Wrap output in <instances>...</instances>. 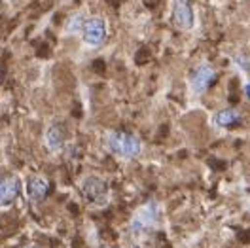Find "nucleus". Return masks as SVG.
Segmentation results:
<instances>
[{"instance_id": "9b49d317", "label": "nucleus", "mask_w": 250, "mask_h": 248, "mask_svg": "<svg viewBox=\"0 0 250 248\" xmlns=\"http://www.w3.org/2000/svg\"><path fill=\"white\" fill-rule=\"evenodd\" d=\"M87 19H83V16L82 14H78V16H74L72 19H70V23H68V31L76 32L78 29H83V23H85Z\"/></svg>"}, {"instance_id": "1a4fd4ad", "label": "nucleus", "mask_w": 250, "mask_h": 248, "mask_svg": "<svg viewBox=\"0 0 250 248\" xmlns=\"http://www.w3.org/2000/svg\"><path fill=\"white\" fill-rule=\"evenodd\" d=\"M46 139H47V146H49L51 150H59L62 146V133L59 127H51V129L47 131Z\"/></svg>"}, {"instance_id": "f8f14e48", "label": "nucleus", "mask_w": 250, "mask_h": 248, "mask_svg": "<svg viewBox=\"0 0 250 248\" xmlns=\"http://www.w3.org/2000/svg\"><path fill=\"white\" fill-rule=\"evenodd\" d=\"M233 62L241 68V70H245V72H250V59L247 55H237L233 59Z\"/></svg>"}, {"instance_id": "6e6552de", "label": "nucleus", "mask_w": 250, "mask_h": 248, "mask_svg": "<svg viewBox=\"0 0 250 248\" xmlns=\"http://www.w3.org/2000/svg\"><path fill=\"white\" fill-rule=\"evenodd\" d=\"M241 112L235 108H226L218 112L216 114V118H214V124L218 125V127H233V125L241 124Z\"/></svg>"}, {"instance_id": "f03ea898", "label": "nucleus", "mask_w": 250, "mask_h": 248, "mask_svg": "<svg viewBox=\"0 0 250 248\" xmlns=\"http://www.w3.org/2000/svg\"><path fill=\"white\" fill-rule=\"evenodd\" d=\"M216 80V70L210 66V64H199L193 72H191V78H189V85H191V91L197 95H203Z\"/></svg>"}, {"instance_id": "20e7f679", "label": "nucleus", "mask_w": 250, "mask_h": 248, "mask_svg": "<svg viewBox=\"0 0 250 248\" xmlns=\"http://www.w3.org/2000/svg\"><path fill=\"white\" fill-rule=\"evenodd\" d=\"M83 195L91 205L101 207L108 201V186L101 178H87L83 182Z\"/></svg>"}, {"instance_id": "4468645a", "label": "nucleus", "mask_w": 250, "mask_h": 248, "mask_svg": "<svg viewBox=\"0 0 250 248\" xmlns=\"http://www.w3.org/2000/svg\"><path fill=\"white\" fill-rule=\"evenodd\" d=\"M245 93H247V97H249V101H250V83L245 85Z\"/></svg>"}, {"instance_id": "423d86ee", "label": "nucleus", "mask_w": 250, "mask_h": 248, "mask_svg": "<svg viewBox=\"0 0 250 248\" xmlns=\"http://www.w3.org/2000/svg\"><path fill=\"white\" fill-rule=\"evenodd\" d=\"M193 21H195V17H193V10L189 8V4L186 0H176V4H174V23L180 29L188 31V29L193 27Z\"/></svg>"}, {"instance_id": "0eeeda50", "label": "nucleus", "mask_w": 250, "mask_h": 248, "mask_svg": "<svg viewBox=\"0 0 250 248\" xmlns=\"http://www.w3.org/2000/svg\"><path fill=\"white\" fill-rule=\"evenodd\" d=\"M47 189H49V184L44 176H32L29 180V195L34 201H42L46 197Z\"/></svg>"}, {"instance_id": "7ed1b4c3", "label": "nucleus", "mask_w": 250, "mask_h": 248, "mask_svg": "<svg viewBox=\"0 0 250 248\" xmlns=\"http://www.w3.org/2000/svg\"><path fill=\"white\" fill-rule=\"evenodd\" d=\"M83 42L87 46H101L106 38V23L103 17H91L83 23Z\"/></svg>"}, {"instance_id": "39448f33", "label": "nucleus", "mask_w": 250, "mask_h": 248, "mask_svg": "<svg viewBox=\"0 0 250 248\" xmlns=\"http://www.w3.org/2000/svg\"><path fill=\"white\" fill-rule=\"evenodd\" d=\"M156 216H157V208H156V203H148L144 205L141 210L135 214L133 222H131V229L135 233H141L146 231L148 227H152L156 224Z\"/></svg>"}, {"instance_id": "ddd939ff", "label": "nucleus", "mask_w": 250, "mask_h": 248, "mask_svg": "<svg viewBox=\"0 0 250 248\" xmlns=\"http://www.w3.org/2000/svg\"><path fill=\"white\" fill-rule=\"evenodd\" d=\"M4 191H6V180L0 178V201H2V197H4Z\"/></svg>"}, {"instance_id": "f257e3e1", "label": "nucleus", "mask_w": 250, "mask_h": 248, "mask_svg": "<svg viewBox=\"0 0 250 248\" xmlns=\"http://www.w3.org/2000/svg\"><path fill=\"white\" fill-rule=\"evenodd\" d=\"M108 148L114 154L122 155V157H137L141 154V140L137 139L135 135L129 133H112L108 137Z\"/></svg>"}, {"instance_id": "9d476101", "label": "nucleus", "mask_w": 250, "mask_h": 248, "mask_svg": "<svg viewBox=\"0 0 250 248\" xmlns=\"http://www.w3.org/2000/svg\"><path fill=\"white\" fill-rule=\"evenodd\" d=\"M17 191H19V184H17V180H8V182H6V191H4L2 203H4V205L12 203L14 199H16Z\"/></svg>"}]
</instances>
